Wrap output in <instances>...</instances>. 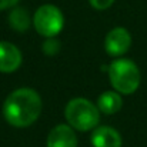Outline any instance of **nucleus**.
<instances>
[{"instance_id": "nucleus-1", "label": "nucleus", "mask_w": 147, "mask_h": 147, "mask_svg": "<svg viewBox=\"0 0 147 147\" xmlns=\"http://www.w3.org/2000/svg\"><path fill=\"white\" fill-rule=\"evenodd\" d=\"M42 111V98L29 87L17 89L9 94L3 104V114L9 124L27 127L33 124Z\"/></svg>"}, {"instance_id": "nucleus-2", "label": "nucleus", "mask_w": 147, "mask_h": 147, "mask_svg": "<svg viewBox=\"0 0 147 147\" xmlns=\"http://www.w3.org/2000/svg\"><path fill=\"white\" fill-rule=\"evenodd\" d=\"M66 120L67 123L82 131L92 130L100 121V110L90 100L83 97L73 98L66 106Z\"/></svg>"}, {"instance_id": "nucleus-3", "label": "nucleus", "mask_w": 147, "mask_h": 147, "mask_svg": "<svg viewBox=\"0 0 147 147\" xmlns=\"http://www.w3.org/2000/svg\"><path fill=\"white\" fill-rule=\"evenodd\" d=\"M111 86L123 94H131L139 89L140 71L134 61L129 59L114 60L109 67Z\"/></svg>"}, {"instance_id": "nucleus-4", "label": "nucleus", "mask_w": 147, "mask_h": 147, "mask_svg": "<svg viewBox=\"0 0 147 147\" xmlns=\"http://www.w3.org/2000/svg\"><path fill=\"white\" fill-rule=\"evenodd\" d=\"M33 23L36 30L45 37H54L57 36L64 24L63 14L60 9L53 4H43L36 10L33 17Z\"/></svg>"}, {"instance_id": "nucleus-5", "label": "nucleus", "mask_w": 147, "mask_h": 147, "mask_svg": "<svg viewBox=\"0 0 147 147\" xmlns=\"http://www.w3.org/2000/svg\"><path fill=\"white\" fill-rule=\"evenodd\" d=\"M131 45V36L130 33L123 27H116L109 32L104 40L106 51L110 56H121L130 49Z\"/></svg>"}, {"instance_id": "nucleus-6", "label": "nucleus", "mask_w": 147, "mask_h": 147, "mask_svg": "<svg viewBox=\"0 0 147 147\" xmlns=\"http://www.w3.org/2000/svg\"><path fill=\"white\" fill-rule=\"evenodd\" d=\"M22 64V53L14 45L9 42H0V71L10 73L19 69Z\"/></svg>"}, {"instance_id": "nucleus-7", "label": "nucleus", "mask_w": 147, "mask_h": 147, "mask_svg": "<svg viewBox=\"0 0 147 147\" xmlns=\"http://www.w3.org/2000/svg\"><path fill=\"white\" fill-rule=\"evenodd\" d=\"M47 147H77V137L71 126H56L47 137Z\"/></svg>"}, {"instance_id": "nucleus-8", "label": "nucleus", "mask_w": 147, "mask_h": 147, "mask_svg": "<svg viewBox=\"0 0 147 147\" xmlns=\"http://www.w3.org/2000/svg\"><path fill=\"white\" fill-rule=\"evenodd\" d=\"M92 144L94 147H121V137L117 130L101 126L93 131Z\"/></svg>"}, {"instance_id": "nucleus-9", "label": "nucleus", "mask_w": 147, "mask_h": 147, "mask_svg": "<svg viewBox=\"0 0 147 147\" xmlns=\"http://www.w3.org/2000/svg\"><path fill=\"white\" fill-rule=\"evenodd\" d=\"M121 97L116 92H104L100 94L97 98V107L98 110L104 114H114L121 109Z\"/></svg>"}, {"instance_id": "nucleus-10", "label": "nucleus", "mask_w": 147, "mask_h": 147, "mask_svg": "<svg viewBox=\"0 0 147 147\" xmlns=\"http://www.w3.org/2000/svg\"><path fill=\"white\" fill-rule=\"evenodd\" d=\"M9 23L14 30L24 32L30 26V16H29L27 10H24L22 7H16L11 10V13L9 16Z\"/></svg>"}, {"instance_id": "nucleus-11", "label": "nucleus", "mask_w": 147, "mask_h": 147, "mask_svg": "<svg viewBox=\"0 0 147 147\" xmlns=\"http://www.w3.org/2000/svg\"><path fill=\"white\" fill-rule=\"evenodd\" d=\"M59 49H60L59 42H56V40H53V39H51V40H47V42L43 45V51H45L46 54H49V56L56 54Z\"/></svg>"}, {"instance_id": "nucleus-12", "label": "nucleus", "mask_w": 147, "mask_h": 147, "mask_svg": "<svg viewBox=\"0 0 147 147\" xmlns=\"http://www.w3.org/2000/svg\"><path fill=\"white\" fill-rule=\"evenodd\" d=\"M89 1L97 10H106L114 3V0H89Z\"/></svg>"}, {"instance_id": "nucleus-13", "label": "nucleus", "mask_w": 147, "mask_h": 147, "mask_svg": "<svg viewBox=\"0 0 147 147\" xmlns=\"http://www.w3.org/2000/svg\"><path fill=\"white\" fill-rule=\"evenodd\" d=\"M17 1H19V0H0V10L13 7L14 4H17Z\"/></svg>"}]
</instances>
